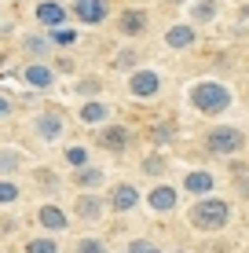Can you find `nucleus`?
<instances>
[{"label":"nucleus","instance_id":"obj_2","mask_svg":"<svg viewBox=\"0 0 249 253\" xmlns=\"http://www.w3.org/2000/svg\"><path fill=\"white\" fill-rule=\"evenodd\" d=\"M227 202L224 198H202L198 206L191 209V224L194 228H205V231H216V228H224L227 224Z\"/></svg>","mask_w":249,"mask_h":253},{"label":"nucleus","instance_id":"obj_14","mask_svg":"<svg viewBox=\"0 0 249 253\" xmlns=\"http://www.w3.org/2000/svg\"><path fill=\"white\" fill-rule=\"evenodd\" d=\"M103 118H107V107H103V103H88V107L81 110V121H84V125H99Z\"/></svg>","mask_w":249,"mask_h":253},{"label":"nucleus","instance_id":"obj_4","mask_svg":"<svg viewBox=\"0 0 249 253\" xmlns=\"http://www.w3.org/2000/svg\"><path fill=\"white\" fill-rule=\"evenodd\" d=\"M73 11H77V19H84V22H103L107 19V0H77Z\"/></svg>","mask_w":249,"mask_h":253},{"label":"nucleus","instance_id":"obj_23","mask_svg":"<svg viewBox=\"0 0 249 253\" xmlns=\"http://www.w3.org/2000/svg\"><path fill=\"white\" fill-rule=\"evenodd\" d=\"M51 41H55V44H70V41H73V30H51Z\"/></svg>","mask_w":249,"mask_h":253},{"label":"nucleus","instance_id":"obj_24","mask_svg":"<svg viewBox=\"0 0 249 253\" xmlns=\"http://www.w3.org/2000/svg\"><path fill=\"white\" fill-rule=\"evenodd\" d=\"M77 92H84V95H96V92H99V81H96V77H88V81H81V84H77Z\"/></svg>","mask_w":249,"mask_h":253},{"label":"nucleus","instance_id":"obj_27","mask_svg":"<svg viewBox=\"0 0 249 253\" xmlns=\"http://www.w3.org/2000/svg\"><path fill=\"white\" fill-rule=\"evenodd\" d=\"M11 198H15V184L4 180V184H0V202H11Z\"/></svg>","mask_w":249,"mask_h":253},{"label":"nucleus","instance_id":"obj_10","mask_svg":"<svg viewBox=\"0 0 249 253\" xmlns=\"http://www.w3.org/2000/svg\"><path fill=\"white\" fill-rule=\"evenodd\" d=\"M40 224L51 228V231H63L66 228V213H63V209H55V206H44V209H40Z\"/></svg>","mask_w":249,"mask_h":253},{"label":"nucleus","instance_id":"obj_28","mask_svg":"<svg viewBox=\"0 0 249 253\" xmlns=\"http://www.w3.org/2000/svg\"><path fill=\"white\" fill-rule=\"evenodd\" d=\"M143 169H147V172H161V169H165V162H161V158H147Z\"/></svg>","mask_w":249,"mask_h":253},{"label":"nucleus","instance_id":"obj_26","mask_svg":"<svg viewBox=\"0 0 249 253\" xmlns=\"http://www.w3.org/2000/svg\"><path fill=\"white\" fill-rule=\"evenodd\" d=\"M117 66H121V70L136 66V51H121V55H117Z\"/></svg>","mask_w":249,"mask_h":253},{"label":"nucleus","instance_id":"obj_25","mask_svg":"<svg viewBox=\"0 0 249 253\" xmlns=\"http://www.w3.org/2000/svg\"><path fill=\"white\" fill-rule=\"evenodd\" d=\"M77 253H103V246H99L96 239H84L81 246H77Z\"/></svg>","mask_w":249,"mask_h":253},{"label":"nucleus","instance_id":"obj_11","mask_svg":"<svg viewBox=\"0 0 249 253\" xmlns=\"http://www.w3.org/2000/svg\"><path fill=\"white\" fill-rule=\"evenodd\" d=\"M26 84H33V88H48V84H51V70L48 66H26Z\"/></svg>","mask_w":249,"mask_h":253},{"label":"nucleus","instance_id":"obj_29","mask_svg":"<svg viewBox=\"0 0 249 253\" xmlns=\"http://www.w3.org/2000/svg\"><path fill=\"white\" fill-rule=\"evenodd\" d=\"M194 15H198V19H213V4H198V11H194Z\"/></svg>","mask_w":249,"mask_h":253},{"label":"nucleus","instance_id":"obj_20","mask_svg":"<svg viewBox=\"0 0 249 253\" xmlns=\"http://www.w3.org/2000/svg\"><path fill=\"white\" fill-rule=\"evenodd\" d=\"M176 136V125H161V128H154V139L158 143H165V139H173Z\"/></svg>","mask_w":249,"mask_h":253},{"label":"nucleus","instance_id":"obj_8","mask_svg":"<svg viewBox=\"0 0 249 253\" xmlns=\"http://www.w3.org/2000/svg\"><path fill=\"white\" fill-rule=\"evenodd\" d=\"M128 143V132L125 128H103V136H99V147H107V151H121V147Z\"/></svg>","mask_w":249,"mask_h":253},{"label":"nucleus","instance_id":"obj_5","mask_svg":"<svg viewBox=\"0 0 249 253\" xmlns=\"http://www.w3.org/2000/svg\"><path fill=\"white\" fill-rule=\"evenodd\" d=\"M158 84H161L158 74H150V70H140V74L128 81V88H132V95H140V99H143V95H154V92H158Z\"/></svg>","mask_w":249,"mask_h":253},{"label":"nucleus","instance_id":"obj_1","mask_svg":"<svg viewBox=\"0 0 249 253\" xmlns=\"http://www.w3.org/2000/svg\"><path fill=\"white\" fill-rule=\"evenodd\" d=\"M191 103L198 110H205V114H220V110H227L231 92L224 88V84H216V81H198L191 88Z\"/></svg>","mask_w":249,"mask_h":253},{"label":"nucleus","instance_id":"obj_17","mask_svg":"<svg viewBox=\"0 0 249 253\" xmlns=\"http://www.w3.org/2000/svg\"><path fill=\"white\" fill-rule=\"evenodd\" d=\"M77 213H81L84 220H96V216H99V202H96L92 195H84L81 202H77Z\"/></svg>","mask_w":249,"mask_h":253},{"label":"nucleus","instance_id":"obj_3","mask_svg":"<svg viewBox=\"0 0 249 253\" xmlns=\"http://www.w3.org/2000/svg\"><path fill=\"white\" fill-rule=\"evenodd\" d=\"M205 147L216 151V154H231V151L242 147V132H238V128H213V132L205 136Z\"/></svg>","mask_w":249,"mask_h":253},{"label":"nucleus","instance_id":"obj_22","mask_svg":"<svg viewBox=\"0 0 249 253\" xmlns=\"http://www.w3.org/2000/svg\"><path fill=\"white\" fill-rule=\"evenodd\" d=\"M128 253H158V246H154V242H132V246H128Z\"/></svg>","mask_w":249,"mask_h":253},{"label":"nucleus","instance_id":"obj_13","mask_svg":"<svg viewBox=\"0 0 249 253\" xmlns=\"http://www.w3.org/2000/svg\"><path fill=\"white\" fill-rule=\"evenodd\" d=\"M165 41H169V48H187L194 41V30H191V26H176V30L165 33Z\"/></svg>","mask_w":249,"mask_h":253},{"label":"nucleus","instance_id":"obj_19","mask_svg":"<svg viewBox=\"0 0 249 253\" xmlns=\"http://www.w3.org/2000/svg\"><path fill=\"white\" fill-rule=\"evenodd\" d=\"M26 250H30V253H55L59 246H55V239H33Z\"/></svg>","mask_w":249,"mask_h":253},{"label":"nucleus","instance_id":"obj_21","mask_svg":"<svg viewBox=\"0 0 249 253\" xmlns=\"http://www.w3.org/2000/svg\"><path fill=\"white\" fill-rule=\"evenodd\" d=\"M66 158H70L73 165H84V158H88V151H84V147H70V151H66Z\"/></svg>","mask_w":249,"mask_h":253},{"label":"nucleus","instance_id":"obj_7","mask_svg":"<svg viewBox=\"0 0 249 253\" xmlns=\"http://www.w3.org/2000/svg\"><path fill=\"white\" fill-rule=\"evenodd\" d=\"M147 202L158 209V213H165V209H173V206H176V191H173V187H154Z\"/></svg>","mask_w":249,"mask_h":253},{"label":"nucleus","instance_id":"obj_6","mask_svg":"<svg viewBox=\"0 0 249 253\" xmlns=\"http://www.w3.org/2000/svg\"><path fill=\"white\" fill-rule=\"evenodd\" d=\"M117 30L128 33V37H136V33L147 30V15H143V11H125V15H121V22H117Z\"/></svg>","mask_w":249,"mask_h":253},{"label":"nucleus","instance_id":"obj_12","mask_svg":"<svg viewBox=\"0 0 249 253\" xmlns=\"http://www.w3.org/2000/svg\"><path fill=\"white\" fill-rule=\"evenodd\" d=\"M110 198H114V206H117V209H132L136 202H140V195H136V187H128V184L114 187V195H110Z\"/></svg>","mask_w":249,"mask_h":253},{"label":"nucleus","instance_id":"obj_16","mask_svg":"<svg viewBox=\"0 0 249 253\" xmlns=\"http://www.w3.org/2000/svg\"><path fill=\"white\" fill-rule=\"evenodd\" d=\"M37 128H40V136H59V132H63V121H59L55 114H40Z\"/></svg>","mask_w":249,"mask_h":253},{"label":"nucleus","instance_id":"obj_18","mask_svg":"<svg viewBox=\"0 0 249 253\" xmlns=\"http://www.w3.org/2000/svg\"><path fill=\"white\" fill-rule=\"evenodd\" d=\"M99 180H103L99 169H81V172H77V184H81V187H96Z\"/></svg>","mask_w":249,"mask_h":253},{"label":"nucleus","instance_id":"obj_15","mask_svg":"<svg viewBox=\"0 0 249 253\" xmlns=\"http://www.w3.org/2000/svg\"><path fill=\"white\" fill-rule=\"evenodd\" d=\"M209 187H213L209 172H191V176H187V191H194V195H202V191H209Z\"/></svg>","mask_w":249,"mask_h":253},{"label":"nucleus","instance_id":"obj_9","mask_svg":"<svg viewBox=\"0 0 249 253\" xmlns=\"http://www.w3.org/2000/svg\"><path fill=\"white\" fill-rule=\"evenodd\" d=\"M37 19L44 22V26H55V30H59L63 19H66V11H63L59 4H40V7H37Z\"/></svg>","mask_w":249,"mask_h":253}]
</instances>
